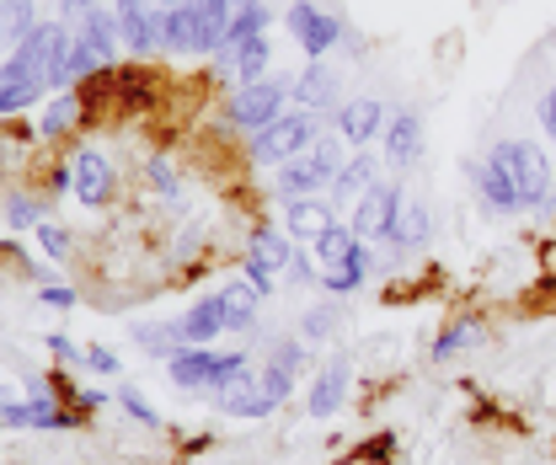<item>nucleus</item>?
I'll use <instances>...</instances> for the list:
<instances>
[{"instance_id": "1", "label": "nucleus", "mask_w": 556, "mask_h": 465, "mask_svg": "<svg viewBox=\"0 0 556 465\" xmlns=\"http://www.w3.org/2000/svg\"><path fill=\"white\" fill-rule=\"evenodd\" d=\"M289 75H263V80H247V86H230V97H225V129L236 134H257L268 129L274 118L289 113Z\"/></svg>"}, {"instance_id": "2", "label": "nucleus", "mask_w": 556, "mask_h": 465, "mask_svg": "<svg viewBox=\"0 0 556 465\" xmlns=\"http://www.w3.org/2000/svg\"><path fill=\"white\" fill-rule=\"evenodd\" d=\"M316 139H321V113L289 108V113H283V118H274L268 129L247 134V161H252V166H283V161L305 155Z\"/></svg>"}, {"instance_id": "3", "label": "nucleus", "mask_w": 556, "mask_h": 465, "mask_svg": "<svg viewBox=\"0 0 556 465\" xmlns=\"http://www.w3.org/2000/svg\"><path fill=\"white\" fill-rule=\"evenodd\" d=\"M70 172H75V199L86 203V209H108V203L118 199V188H124V172H118V161L102 150V144H75L70 150Z\"/></svg>"}, {"instance_id": "4", "label": "nucleus", "mask_w": 556, "mask_h": 465, "mask_svg": "<svg viewBox=\"0 0 556 465\" xmlns=\"http://www.w3.org/2000/svg\"><path fill=\"white\" fill-rule=\"evenodd\" d=\"M503 161H508V172H514V188H519V203L525 209H541V203H552V161H546V150L535 144V139H497L492 144Z\"/></svg>"}, {"instance_id": "5", "label": "nucleus", "mask_w": 556, "mask_h": 465, "mask_svg": "<svg viewBox=\"0 0 556 465\" xmlns=\"http://www.w3.org/2000/svg\"><path fill=\"white\" fill-rule=\"evenodd\" d=\"M283 27L294 33V43H300L311 60H327L348 33L343 16H338V11H321L316 0H289V5H283Z\"/></svg>"}, {"instance_id": "6", "label": "nucleus", "mask_w": 556, "mask_h": 465, "mask_svg": "<svg viewBox=\"0 0 556 465\" xmlns=\"http://www.w3.org/2000/svg\"><path fill=\"white\" fill-rule=\"evenodd\" d=\"M396 214H402V183H380V177L348 203V225L358 230V241H386Z\"/></svg>"}, {"instance_id": "7", "label": "nucleus", "mask_w": 556, "mask_h": 465, "mask_svg": "<svg viewBox=\"0 0 556 465\" xmlns=\"http://www.w3.org/2000/svg\"><path fill=\"white\" fill-rule=\"evenodd\" d=\"M471 183H477V193H482L486 214H519V209H525V203H519V188H514V172H508V161H503L497 150H486L482 161H471Z\"/></svg>"}, {"instance_id": "8", "label": "nucleus", "mask_w": 556, "mask_h": 465, "mask_svg": "<svg viewBox=\"0 0 556 465\" xmlns=\"http://www.w3.org/2000/svg\"><path fill=\"white\" fill-rule=\"evenodd\" d=\"M386 102L380 97H353V102H343L338 113H332V129L343 134L348 150H369V139H380L386 134Z\"/></svg>"}, {"instance_id": "9", "label": "nucleus", "mask_w": 556, "mask_h": 465, "mask_svg": "<svg viewBox=\"0 0 556 465\" xmlns=\"http://www.w3.org/2000/svg\"><path fill=\"white\" fill-rule=\"evenodd\" d=\"M348 386H353V353H332L321 364V375L311 380V391H305V412L311 417H338L348 401Z\"/></svg>"}, {"instance_id": "10", "label": "nucleus", "mask_w": 556, "mask_h": 465, "mask_svg": "<svg viewBox=\"0 0 556 465\" xmlns=\"http://www.w3.org/2000/svg\"><path fill=\"white\" fill-rule=\"evenodd\" d=\"M86 118H91V102H86L80 86H75V91H54V97L43 102V113H38V139H43V144H60V139H70Z\"/></svg>"}, {"instance_id": "11", "label": "nucleus", "mask_w": 556, "mask_h": 465, "mask_svg": "<svg viewBox=\"0 0 556 465\" xmlns=\"http://www.w3.org/2000/svg\"><path fill=\"white\" fill-rule=\"evenodd\" d=\"M386 161L396 166V172H407V166H417L422 161V113H413V108H402V113H391L386 118Z\"/></svg>"}, {"instance_id": "12", "label": "nucleus", "mask_w": 556, "mask_h": 465, "mask_svg": "<svg viewBox=\"0 0 556 465\" xmlns=\"http://www.w3.org/2000/svg\"><path fill=\"white\" fill-rule=\"evenodd\" d=\"M332 219H338V203L327 199V193H305V199L283 203V230H289L294 241H316Z\"/></svg>"}, {"instance_id": "13", "label": "nucleus", "mask_w": 556, "mask_h": 465, "mask_svg": "<svg viewBox=\"0 0 556 465\" xmlns=\"http://www.w3.org/2000/svg\"><path fill=\"white\" fill-rule=\"evenodd\" d=\"M289 97H294V108H305V113H338L343 102H338V80H332V70L321 65V60H311V65L300 70V80L289 86Z\"/></svg>"}, {"instance_id": "14", "label": "nucleus", "mask_w": 556, "mask_h": 465, "mask_svg": "<svg viewBox=\"0 0 556 465\" xmlns=\"http://www.w3.org/2000/svg\"><path fill=\"white\" fill-rule=\"evenodd\" d=\"M375 267H380L375 247H369V241H358V247H353V257L338 263V267H321V278H316V284H321L327 294H338V300H343V294H358V289L375 278Z\"/></svg>"}, {"instance_id": "15", "label": "nucleus", "mask_w": 556, "mask_h": 465, "mask_svg": "<svg viewBox=\"0 0 556 465\" xmlns=\"http://www.w3.org/2000/svg\"><path fill=\"white\" fill-rule=\"evenodd\" d=\"M214 406H219L225 417H274V412H278V401L263 391V375H252V369H247V375H241L230 391H219V397H214Z\"/></svg>"}, {"instance_id": "16", "label": "nucleus", "mask_w": 556, "mask_h": 465, "mask_svg": "<svg viewBox=\"0 0 556 465\" xmlns=\"http://www.w3.org/2000/svg\"><path fill=\"white\" fill-rule=\"evenodd\" d=\"M214 348H199V342H188V348H177L172 359H166V375H172V386L177 391H208V375H214Z\"/></svg>"}, {"instance_id": "17", "label": "nucleus", "mask_w": 556, "mask_h": 465, "mask_svg": "<svg viewBox=\"0 0 556 465\" xmlns=\"http://www.w3.org/2000/svg\"><path fill=\"white\" fill-rule=\"evenodd\" d=\"M428 241H433V214H428L422 203H402V214L391 219L386 247H391V252H407V257H417Z\"/></svg>"}, {"instance_id": "18", "label": "nucleus", "mask_w": 556, "mask_h": 465, "mask_svg": "<svg viewBox=\"0 0 556 465\" xmlns=\"http://www.w3.org/2000/svg\"><path fill=\"white\" fill-rule=\"evenodd\" d=\"M225 332H257V316H263V294L247 284V278H230L225 289Z\"/></svg>"}, {"instance_id": "19", "label": "nucleus", "mask_w": 556, "mask_h": 465, "mask_svg": "<svg viewBox=\"0 0 556 465\" xmlns=\"http://www.w3.org/2000/svg\"><path fill=\"white\" fill-rule=\"evenodd\" d=\"M182 332H188V342H199V348H208L214 337H225V294L214 289V294H199L188 311H182Z\"/></svg>"}, {"instance_id": "20", "label": "nucleus", "mask_w": 556, "mask_h": 465, "mask_svg": "<svg viewBox=\"0 0 556 465\" xmlns=\"http://www.w3.org/2000/svg\"><path fill=\"white\" fill-rule=\"evenodd\" d=\"M75 33H80V38H86V43H91V49H97L108 65H118V49H124V22H118V11H113V5H97V11L75 27Z\"/></svg>"}, {"instance_id": "21", "label": "nucleus", "mask_w": 556, "mask_h": 465, "mask_svg": "<svg viewBox=\"0 0 556 465\" xmlns=\"http://www.w3.org/2000/svg\"><path fill=\"white\" fill-rule=\"evenodd\" d=\"M247 252H252V257H263V263L283 278V267L294 263V236H289V230H278L274 219H257V225H252V236H247Z\"/></svg>"}, {"instance_id": "22", "label": "nucleus", "mask_w": 556, "mask_h": 465, "mask_svg": "<svg viewBox=\"0 0 556 465\" xmlns=\"http://www.w3.org/2000/svg\"><path fill=\"white\" fill-rule=\"evenodd\" d=\"M477 342H486V327H482V316H455L444 332H439V342L428 348V359L433 364H450V359H460V353H471Z\"/></svg>"}, {"instance_id": "23", "label": "nucleus", "mask_w": 556, "mask_h": 465, "mask_svg": "<svg viewBox=\"0 0 556 465\" xmlns=\"http://www.w3.org/2000/svg\"><path fill=\"white\" fill-rule=\"evenodd\" d=\"M274 193H278V203L305 199V193H327V177H321L305 155H294V161L274 166Z\"/></svg>"}, {"instance_id": "24", "label": "nucleus", "mask_w": 556, "mask_h": 465, "mask_svg": "<svg viewBox=\"0 0 556 465\" xmlns=\"http://www.w3.org/2000/svg\"><path fill=\"white\" fill-rule=\"evenodd\" d=\"M375 183V155L369 150H348V161H343V172L332 177V188H327V199L338 203V209H348V203L358 199L364 188Z\"/></svg>"}, {"instance_id": "25", "label": "nucleus", "mask_w": 556, "mask_h": 465, "mask_svg": "<svg viewBox=\"0 0 556 465\" xmlns=\"http://www.w3.org/2000/svg\"><path fill=\"white\" fill-rule=\"evenodd\" d=\"M135 342L144 359H172L177 348H188V332H182V316H172V322H135Z\"/></svg>"}, {"instance_id": "26", "label": "nucleus", "mask_w": 556, "mask_h": 465, "mask_svg": "<svg viewBox=\"0 0 556 465\" xmlns=\"http://www.w3.org/2000/svg\"><path fill=\"white\" fill-rule=\"evenodd\" d=\"M268 65H274V43H268V33L230 43V75H236V86H247V80H263V75H268Z\"/></svg>"}, {"instance_id": "27", "label": "nucleus", "mask_w": 556, "mask_h": 465, "mask_svg": "<svg viewBox=\"0 0 556 465\" xmlns=\"http://www.w3.org/2000/svg\"><path fill=\"white\" fill-rule=\"evenodd\" d=\"M49 193H22V188H11L5 199H0V219H5V230H38L43 225V214H49Z\"/></svg>"}, {"instance_id": "28", "label": "nucleus", "mask_w": 556, "mask_h": 465, "mask_svg": "<svg viewBox=\"0 0 556 465\" xmlns=\"http://www.w3.org/2000/svg\"><path fill=\"white\" fill-rule=\"evenodd\" d=\"M353 247H358V230H353L348 219H332V225L311 241V257H316V267H338L353 257Z\"/></svg>"}, {"instance_id": "29", "label": "nucleus", "mask_w": 556, "mask_h": 465, "mask_svg": "<svg viewBox=\"0 0 556 465\" xmlns=\"http://www.w3.org/2000/svg\"><path fill=\"white\" fill-rule=\"evenodd\" d=\"M38 22H43L38 16V0H0V49L11 54Z\"/></svg>"}, {"instance_id": "30", "label": "nucleus", "mask_w": 556, "mask_h": 465, "mask_svg": "<svg viewBox=\"0 0 556 465\" xmlns=\"http://www.w3.org/2000/svg\"><path fill=\"white\" fill-rule=\"evenodd\" d=\"M343 322H348V305H343V300H316V305L300 316V337H305V342H332Z\"/></svg>"}, {"instance_id": "31", "label": "nucleus", "mask_w": 556, "mask_h": 465, "mask_svg": "<svg viewBox=\"0 0 556 465\" xmlns=\"http://www.w3.org/2000/svg\"><path fill=\"white\" fill-rule=\"evenodd\" d=\"M274 27V5L268 0H247L230 11V27H225V43H241V38H257Z\"/></svg>"}, {"instance_id": "32", "label": "nucleus", "mask_w": 556, "mask_h": 465, "mask_svg": "<svg viewBox=\"0 0 556 465\" xmlns=\"http://www.w3.org/2000/svg\"><path fill=\"white\" fill-rule=\"evenodd\" d=\"M108 70H113V65H108V60H102V54H97V49H91L80 33L70 38V86H91V80H97V75H108Z\"/></svg>"}, {"instance_id": "33", "label": "nucleus", "mask_w": 556, "mask_h": 465, "mask_svg": "<svg viewBox=\"0 0 556 465\" xmlns=\"http://www.w3.org/2000/svg\"><path fill=\"white\" fill-rule=\"evenodd\" d=\"M144 188L166 203L182 199V177H177V166H172L166 155H150V161H144Z\"/></svg>"}, {"instance_id": "34", "label": "nucleus", "mask_w": 556, "mask_h": 465, "mask_svg": "<svg viewBox=\"0 0 556 465\" xmlns=\"http://www.w3.org/2000/svg\"><path fill=\"white\" fill-rule=\"evenodd\" d=\"M268 364H278V369H289V375H300L305 364H311V342L294 332V337H274L268 342Z\"/></svg>"}, {"instance_id": "35", "label": "nucleus", "mask_w": 556, "mask_h": 465, "mask_svg": "<svg viewBox=\"0 0 556 465\" xmlns=\"http://www.w3.org/2000/svg\"><path fill=\"white\" fill-rule=\"evenodd\" d=\"M38 247H43V257H49V263H60V267L75 257V236H70L65 225H54V219H43V225H38Z\"/></svg>"}, {"instance_id": "36", "label": "nucleus", "mask_w": 556, "mask_h": 465, "mask_svg": "<svg viewBox=\"0 0 556 465\" xmlns=\"http://www.w3.org/2000/svg\"><path fill=\"white\" fill-rule=\"evenodd\" d=\"M236 273H241V278H247V284H252V289H257L263 300H274L278 273H274V267H268V263H263V257H252V252H241V257H236Z\"/></svg>"}, {"instance_id": "37", "label": "nucleus", "mask_w": 556, "mask_h": 465, "mask_svg": "<svg viewBox=\"0 0 556 465\" xmlns=\"http://www.w3.org/2000/svg\"><path fill=\"white\" fill-rule=\"evenodd\" d=\"M118 406H124V412H129V417H135L139 428H161V412H155V406H150V401L139 397L135 386H118Z\"/></svg>"}, {"instance_id": "38", "label": "nucleus", "mask_w": 556, "mask_h": 465, "mask_svg": "<svg viewBox=\"0 0 556 465\" xmlns=\"http://www.w3.org/2000/svg\"><path fill=\"white\" fill-rule=\"evenodd\" d=\"M257 375H263V391H268V397H274L278 406L294 397V375H289V369H278V364H263Z\"/></svg>"}, {"instance_id": "39", "label": "nucleus", "mask_w": 556, "mask_h": 465, "mask_svg": "<svg viewBox=\"0 0 556 465\" xmlns=\"http://www.w3.org/2000/svg\"><path fill=\"white\" fill-rule=\"evenodd\" d=\"M38 305H43V311H75V305H80V289H75V284H43Z\"/></svg>"}, {"instance_id": "40", "label": "nucleus", "mask_w": 556, "mask_h": 465, "mask_svg": "<svg viewBox=\"0 0 556 465\" xmlns=\"http://www.w3.org/2000/svg\"><path fill=\"white\" fill-rule=\"evenodd\" d=\"M86 369H91V375H118L124 364H118V353H113V348L91 342V348H86Z\"/></svg>"}, {"instance_id": "41", "label": "nucleus", "mask_w": 556, "mask_h": 465, "mask_svg": "<svg viewBox=\"0 0 556 465\" xmlns=\"http://www.w3.org/2000/svg\"><path fill=\"white\" fill-rule=\"evenodd\" d=\"M43 348H49L60 364H86V348H75L65 332H49V337H43Z\"/></svg>"}, {"instance_id": "42", "label": "nucleus", "mask_w": 556, "mask_h": 465, "mask_svg": "<svg viewBox=\"0 0 556 465\" xmlns=\"http://www.w3.org/2000/svg\"><path fill=\"white\" fill-rule=\"evenodd\" d=\"M283 278H289V284H316V278H321V267H316V257L294 252V263L283 267Z\"/></svg>"}, {"instance_id": "43", "label": "nucleus", "mask_w": 556, "mask_h": 465, "mask_svg": "<svg viewBox=\"0 0 556 465\" xmlns=\"http://www.w3.org/2000/svg\"><path fill=\"white\" fill-rule=\"evenodd\" d=\"M97 5H108V0H60V22H65V27H80Z\"/></svg>"}, {"instance_id": "44", "label": "nucleus", "mask_w": 556, "mask_h": 465, "mask_svg": "<svg viewBox=\"0 0 556 465\" xmlns=\"http://www.w3.org/2000/svg\"><path fill=\"white\" fill-rule=\"evenodd\" d=\"M391 450H396V439H391V433H375V439H369V444L358 450V461H369V465H386V461H391Z\"/></svg>"}, {"instance_id": "45", "label": "nucleus", "mask_w": 556, "mask_h": 465, "mask_svg": "<svg viewBox=\"0 0 556 465\" xmlns=\"http://www.w3.org/2000/svg\"><path fill=\"white\" fill-rule=\"evenodd\" d=\"M535 118H541V129L556 139V86H546V91H541V102H535Z\"/></svg>"}, {"instance_id": "46", "label": "nucleus", "mask_w": 556, "mask_h": 465, "mask_svg": "<svg viewBox=\"0 0 556 465\" xmlns=\"http://www.w3.org/2000/svg\"><path fill=\"white\" fill-rule=\"evenodd\" d=\"M97 406H108V391L102 386H86V391H75V412L86 417V412H97Z\"/></svg>"}, {"instance_id": "47", "label": "nucleus", "mask_w": 556, "mask_h": 465, "mask_svg": "<svg viewBox=\"0 0 556 465\" xmlns=\"http://www.w3.org/2000/svg\"><path fill=\"white\" fill-rule=\"evenodd\" d=\"M27 278H38V284H60V263H27Z\"/></svg>"}, {"instance_id": "48", "label": "nucleus", "mask_w": 556, "mask_h": 465, "mask_svg": "<svg viewBox=\"0 0 556 465\" xmlns=\"http://www.w3.org/2000/svg\"><path fill=\"white\" fill-rule=\"evenodd\" d=\"M144 5H150V0H113V11H118V16H135V11H144Z\"/></svg>"}, {"instance_id": "49", "label": "nucleus", "mask_w": 556, "mask_h": 465, "mask_svg": "<svg viewBox=\"0 0 556 465\" xmlns=\"http://www.w3.org/2000/svg\"><path fill=\"white\" fill-rule=\"evenodd\" d=\"M150 5H161V11H172V5H188V0H150Z\"/></svg>"}, {"instance_id": "50", "label": "nucleus", "mask_w": 556, "mask_h": 465, "mask_svg": "<svg viewBox=\"0 0 556 465\" xmlns=\"http://www.w3.org/2000/svg\"><path fill=\"white\" fill-rule=\"evenodd\" d=\"M230 5H247V0H230Z\"/></svg>"}, {"instance_id": "51", "label": "nucleus", "mask_w": 556, "mask_h": 465, "mask_svg": "<svg viewBox=\"0 0 556 465\" xmlns=\"http://www.w3.org/2000/svg\"><path fill=\"white\" fill-rule=\"evenodd\" d=\"M193 5H204V0H193Z\"/></svg>"}, {"instance_id": "52", "label": "nucleus", "mask_w": 556, "mask_h": 465, "mask_svg": "<svg viewBox=\"0 0 556 465\" xmlns=\"http://www.w3.org/2000/svg\"><path fill=\"white\" fill-rule=\"evenodd\" d=\"M552 38H556V33H552Z\"/></svg>"}]
</instances>
